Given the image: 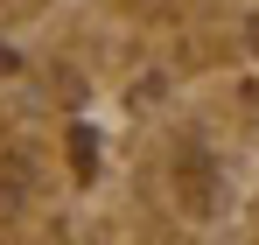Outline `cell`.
I'll return each mask as SVG.
<instances>
[{"mask_svg": "<svg viewBox=\"0 0 259 245\" xmlns=\"http://www.w3.org/2000/svg\"><path fill=\"white\" fill-rule=\"evenodd\" d=\"M28 196H35V161L28 154H7L0 161V217H14Z\"/></svg>", "mask_w": 259, "mask_h": 245, "instance_id": "cell-1", "label": "cell"}]
</instances>
